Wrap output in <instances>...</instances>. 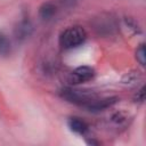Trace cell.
I'll return each mask as SVG.
<instances>
[{
    "mask_svg": "<svg viewBox=\"0 0 146 146\" xmlns=\"http://www.w3.org/2000/svg\"><path fill=\"white\" fill-rule=\"evenodd\" d=\"M87 39V33L81 26H70L59 35V44L63 49H73L80 47Z\"/></svg>",
    "mask_w": 146,
    "mask_h": 146,
    "instance_id": "obj_1",
    "label": "cell"
},
{
    "mask_svg": "<svg viewBox=\"0 0 146 146\" xmlns=\"http://www.w3.org/2000/svg\"><path fill=\"white\" fill-rule=\"evenodd\" d=\"M60 97L68 103L87 107L96 97L89 92L76 90L73 88H64L60 90Z\"/></svg>",
    "mask_w": 146,
    "mask_h": 146,
    "instance_id": "obj_2",
    "label": "cell"
},
{
    "mask_svg": "<svg viewBox=\"0 0 146 146\" xmlns=\"http://www.w3.org/2000/svg\"><path fill=\"white\" fill-rule=\"evenodd\" d=\"M94 29L99 35H112L117 30V23L112 15L105 14L95 19Z\"/></svg>",
    "mask_w": 146,
    "mask_h": 146,
    "instance_id": "obj_3",
    "label": "cell"
},
{
    "mask_svg": "<svg viewBox=\"0 0 146 146\" xmlns=\"http://www.w3.org/2000/svg\"><path fill=\"white\" fill-rule=\"evenodd\" d=\"M95 76V70L90 66H79L70 74V82L72 84H79L90 81Z\"/></svg>",
    "mask_w": 146,
    "mask_h": 146,
    "instance_id": "obj_4",
    "label": "cell"
},
{
    "mask_svg": "<svg viewBox=\"0 0 146 146\" xmlns=\"http://www.w3.org/2000/svg\"><path fill=\"white\" fill-rule=\"evenodd\" d=\"M117 102L116 97H107V98H95L86 108H88L91 112H100L104 111L111 106H113Z\"/></svg>",
    "mask_w": 146,
    "mask_h": 146,
    "instance_id": "obj_5",
    "label": "cell"
},
{
    "mask_svg": "<svg viewBox=\"0 0 146 146\" xmlns=\"http://www.w3.org/2000/svg\"><path fill=\"white\" fill-rule=\"evenodd\" d=\"M32 31H33L32 23L29 19H23L15 27V36H16L17 40L23 41L32 34Z\"/></svg>",
    "mask_w": 146,
    "mask_h": 146,
    "instance_id": "obj_6",
    "label": "cell"
},
{
    "mask_svg": "<svg viewBox=\"0 0 146 146\" xmlns=\"http://www.w3.org/2000/svg\"><path fill=\"white\" fill-rule=\"evenodd\" d=\"M67 125L70 128L71 131L78 133V135H86L89 130V125L87 124V122H84L83 120H81L80 117H70L67 121Z\"/></svg>",
    "mask_w": 146,
    "mask_h": 146,
    "instance_id": "obj_7",
    "label": "cell"
},
{
    "mask_svg": "<svg viewBox=\"0 0 146 146\" xmlns=\"http://www.w3.org/2000/svg\"><path fill=\"white\" fill-rule=\"evenodd\" d=\"M55 14H56V6L50 1L42 3L41 7L39 8V16L43 21L51 19L55 16Z\"/></svg>",
    "mask_w": 146,
    "mask_h": 146,
    "instance_id": "obj_8",
    "label": "cell"
},
{
    "mask_svg": "<svg viewBox=\"0 0 146 146\" xmlns=\"http://www.w3.org/2000/svg\"><path fill=\"white\" fill-rule=\"evenodd\" d=\"M10 50H11V44H10L9 39L5 34L0 33V56L9 55Z\"/></svg>",
    "mask_w": 146,
    "mask_h": 146,
    "instance_id": "obj_9",
    "label": "cell"
},
{
    "mask_svg": "<svg viewBox=\"0 0 146 146\" xmlns=\"http://www.w3.org/2000/svg\"><path fill=\"white\" fill-rule=\"evenodd\" d=\"M136 57H137V60L139 62V64L144 66L145 62H146V55H145V46L143 43L138 47V49L136 51Z\"/></svg>",
    "mask_w": 146,
    "mask_h": 146,
    "instance_id": "obj_10",
    "label": "cell"
},
{
    "mask_svg": "<svg viewBox=\"0 0 146 146\" xmlns=\"http://www.w3.org/2000/svg\"><path fill=\"white\" fill-rule=\"evenodd\" d=\"M112 121H113L116 125H121V124H123V123L127 121V119H125V116H123L121 113H116V114H114V115L112 116Z\"/></svg>",
    "mask_w": 146,
    "mask_h": 146,
    "instance_id": "obj_11",
    "label": "cell"
},
{
    "mask_svg": "<svg viewBox=\"0 0 146 146\" xmlns=\"http://www.w3.org/2000/svg\"><path fill=\"white\" fill-rule=\"evenodd\" d=\"M145 99V88L143 87L139 91H137V95H136V102H143Z\"/></svg>",
    "mask_w": 146,
    "mask_h": 146,
    "instance_id": "obj_12",
    "label": "cell"
},
{
    "mask_svg": "<svg viewBox=\"0 0 146 146\" xmlns=\"http://www.w3.org/2000/svg\"><path fill=\"white\" fill-rule=\"evenodd\" d=\"M64 3H67V5H71V3H73V1H75V0H62Z\"/></svg>",
    "mask_w": 146,
    "mask_h": 146,
    "instance_id": "obj_13",
    "label": "cell"
}]
</instances>
